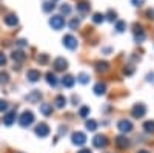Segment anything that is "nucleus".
<instances>
[{"mask_svg": "<svg viewBox=\"0 0 154 153\" xmlns=\"http://www.w3.org/2000/svg\"><path fill=\"white\" fill-rule=\"evenodd\" d=\"M11 59L14 62H17V63H22V62H25V59H26V54H25L22 49H16V51H12Z\"/></svg>", "mask_w": 154, "mask_h": 153, "instance_id": "12", "label": "nucleus"}, {"mask_svg": "<svg viewBox=\"0 0 154 153\" xmlns=\"http://www.w3.org/2000/svg\"><path fill=\"white\" fill-rule=\"evenodd\" d=\"M93 91H94V94H97V96L105 94V93H106V84H105V82H97V84L94 85V88H93Z\"/></svg>", "mask_w": 154, "mask_h": 153, "instance_id": "17", "label": "nucleus"}, {"mask_svg": "<svg viewBox=\"0 0 154 153\" xmlns=\"http://www.w3.org/2000/svg\"><path fill=\"white\" fill-rule=\"evenodd\" d=\"M9 82V74L6 71H0V85H6Z\"/></svg>", "mask_w": 154, "mask_h": 153, "instance_id": "27", "label": "nucleus"}, {"mask_svg": "<svg viewBox=\"0 0 154 153\" xmlns=\"http://www.w3.org/2000/svg\"><path fill=\"white\" fill-rule=\"evenodd\" d=\"M86 135L85 133H82V132H74L72 135H71V142H72V145H79V147H82V145H85L86 144Z\"/></svg>", "mask_w": 154, "mask_h": 153, "instance_id": "2", "label": "nucleus"}, {"mask_svg": "<svg viewBox=\"0 0 154 153\" xmlns=\"http://www.w3.org/2000/svg\"><path fill=\"white\" fill-rule=\"evenodd\" d=\"M93 145L96 148H105L108 145V138L105 135H96L93 138Z\"/></svg>", "mask_w": 154, "mask_h": 153, "instance_id": "5", "label": "nucleus"}, {"mask_svg": "<svg viewBox=\"0 0 154 153\" xmlns=\"http://www.w3.org/2000/svg\"><path fill=\"white\" fill-rule=\"evenodd\" d=\"M34 119H35V116H34V113L32 111H23L20 116H19V124H20V127L22 129H28L29 125H32L34 124Z\"/></svg>", "mask_w": 154, "mask_h": 153, "instance_id": "1", "label": "nucleus"}, {"mask_svg": "<svg viewBox=\"0 0 154 153\" xmlns=\"http://www.w3.org/2000/svg\"><path fill=\"white\" fill-rule=\"evenodd\" d=\"M48 60H49L48 54H40V56L37 57V62H38V63H42V65H45V63H48Z\"/></svg>", "mask_w": 154, "mask_h": 153, "instance_id": "34", "label": "nucleus"}, {"mask_svg": "<svg viewBox=\"0 0 154 153\" xmlns=\"http://www.w3.org/2000/svg\"><path fill=\"white\" fill-rule=\"evenodd\" d=\"M45 78H46V82H48V85H51V87H57V84H59V79H57V76H56L53 71H48V73L45 74Z\"/></svg>", "mask_w": 154, "mask_h": 153, "instance_id": "18", "label": "nucleus"}, {"mask_svg": "<svg viewBox=\"0 0 154 153\" xmlns=\"http://www.w3.org/2000/svg\"><path fill=\"white\" fill-rule=\"evenodd\" d=\"M77 153H93V151L89 150V148H82V150H79Z\"/></svg>", "mask_w": 154, "mask_h": 153, "instance_id": "43", "label": "nucleus"}, {"mask_svg": "<svg viewBox=\"0 0 154 153\" xmlns=\"http://www.w3.org/2000/svg\"><path fill=\"white\" fill-rule=\"evenodd\" d=\"M49 25H51L53 30L59 31V30H62L63 27H65V19H63L62 16H53L49 19Z\"/></svg>", "mask_w": 154, "mask_h": 153, "instance_id": "3", "label": "nucleus"}, {"mask_svg": "<svg viewBox=\"0 0 154 153\" xmlns=\"http://www.w3.org/2000/svg\"><path fill=\"white\" fill-rule=\"evenodd\" d=\"M79 25H80V20L79 19H72L69 22V28L71 30H77V28H79Z\"/></svg>", "mask_w": 154, "mask_h": 153, "instance_id": "36", "label": "nucleus"}, {"mask_svg": "<svg viewBox=\"0 0 154 153\" xmlns=\"http://www.w3.org/2000/svg\"><path fill=\"white\" fill-rule=\"evenodd\" d=\"M5 63H6V56L2 53V51H0V67H3Z\"/></svg>", "mask_w": 154, "mask_h": 153, "instance_id": "39", "label": "nucleus"}, {"mask_svg": "<svg viewBox=\"0 0 154 153\" xmlns=\"http://www.w3.org/2000/svg\"><path fill=\"white\" fill-rule=\"evenodd\" d=\"M40 78H42V74H40V71H38V70H28L26 71V79L29 82H32V84L37 82Z\"/></svg>", "mask_w": 154, "mask_h": 153, "instance_id": "14", "label": "nucleus"}, {"mask_svg": "<svg viewBox=\"0 0 154 153\" xmlns=\"http://www.w3.org/2000/svg\"><path fill=\"white\" fill-rule=\"evenodd\" d=\"M62 43H63V46L68 48V49H75V48H77V39H75L74 36H71V34L63 36Z\"/></svg>", "mask_w": 154, "mask_h": 153, "instance_id": "4", "label": "nucleus"}, {"mask_svg": "<svg viewBox=\"0 0 154 153\" xmlns=\"http://www.w3.org/2000/svg\"><path fill=\"white\" fill-rule=\"evenodd\" d=\"M117 129L122 133H130L133 130V124H131V121H128V119H120L117 122Z\"/></svg>", "mask_w": 154, "mask_h": 153, "instance_id": "8", "label": "nucleus"}, {"mask_svg": "<svg viewBox=\"0 0 154 153\" xmlns=\"http://www.w3.org/2000/svg\"><path fill=\"white\" fill-rule=\"evenodd\" d=\"M131 113H133V116H134L136 119L143 118V116H145V113H146V107H145L143 104H136V105L133 107Z\"/></svg>", "mask_w": 154, "mask_h": 153, "instance_id": "9", "label": "nucleus"}, {"mask_svg": "<svg viewBox=\"0 0 154 153\" xmlns=\"http://www.w3.org/2000/svg\"><path fill=\"white\" fill-rule=\"evenodd\" d=\"M59 129H60V130H59V135H65V133H66V127L62 125V127H59Z\"/></svg>", "mask_w": 154, "mask_h": 153, "instance_id": "42", "label": "nucleus"}, {"mask_svg": "<svg viewBox=\"0 0 154 153\" xmlns=\"http://www.w3.org/2000/svg\"><path fill=\"white\" fill-rule=\"evenodd\" d=\"M103 20H105V16L100 14V12H96V14L93 16V22H94V23H102Z\"/></svg>", "mask_w": 154, "mask_h": 153, "instance_id": "30", "label": "nucleus"}, {"mask_svg": "<svg viewBox=\"0 0 154 153\" xmlns=\"http://www.w3.org/2000/svg\"><path fill=\"white\" fill-rule=\"evenodd\" d=\"M3 22H5V25H8V27H16V25L19 23V19H17L16 14H8V16L3 17Z\"/></svg>", "mask_w": 154, "mask_h": 153, "instance_id": "19", "label": "nucleus"}, {"mask_svg": "<svg viewBox=\"0 0 154 153\" xmlns=\"http://www.w3.org/2000/svg\"><path fill=\"white\" fill-rule=\"evenodd\" d=\"M146 78H148V81H151V82H152V81H154V74L151 73V74H148V76H146Z\"/></svg>", "mask_w": 154, "mask_h": 153, "instance_id": "44", "label": "nucleus"}, {"mask_svg": "<svg viewBox=\"0 0 154 153\" xmlns=\"http://www.w3.org/2000/svg\"><path fill=\"white\" fill-rule=\"evenodd\" d=\"M139 153H149V151H148V150H140Z\"/></svg>", "mask_w": 154, "mask_h": 153, "instance_id": "45", "label": "nucleus"}, {"mask_svg": "<svg viewBox=\"0 0 154 153\" xmlns=\"http://www.w3.org/2000/svg\"><path fill=\"white\" fill-rule=\"evenodd\" d=\"M143 130L146 133H154V121H146L143 124Z\"/></svg>", "mask_w": 154, "mask_h": 153, "instance_id": "26", "label": "nucleus"}, {"mask_svg": "<svg viewBox=\"0 0 154 153\" xmlns=\"http://www.w3.org/2000/svg\"><path fill=\"white\" fill-rule=\"evenodd\" d=\"M131 3H133L134 6H142V5L145 3V0H131Z\"/></svg>", "mask_w": 154, "mask_h": 153, "instance_id": "40", "label": "nucleus"}, {"mask_svg": "<svg viewBox=\"0 0 154 153\" xmlns=\"http://www.w3.org/2000/svg\"><path fill=\"white\" fill-rule=\"evenodd\" d=\"M77 82L82 84V85H86L89 82V74L88 73H80L79 76H77Z\"/></svg>", "mask_w": 154, "mask_h": 153, "instance_id": "25", "label": "nucleus"}, {"mask_svg": "<svg viewBox=\"0 0 154 153\" xmlns=\"http://www.w3.org/2000/svg\"><path fill=\"white\" fill-rule=\"evenodd\" d=\"M125 28H126V23H125V22L119 20L117 23H116V31H117V33H123Z\"/></svg>", "mask_w": 154, "mask_h": 153, "instance_id": "31", "label": "nucleus"}, {"mask_svg": "<svg viewBox=\"0 0 154 153\" xmlns=\"http://www.w3.org/2000/svg\"><path fill=\"white\" fill-rule=\"evenodd\" d=\"M8 108H9V104H8V102L3 100V99H0V113H5Z\"/></svg>", "mask_w": 154, "mask_h": 153, "instance_id": "32", "label": "nucleus"}, {"mask_svg": "<svg viewBox=\"0 0 154 153\" xmlns=\"http://www.w3.org/2000/svg\"><path fill=\"white\" fill-rule=\"evenodd\" d=\"M34 133H35V136H38V138H46V136L49 135V127H48L45 122H40V124L35 125Z\"/></svg>", "mask_w": 154, "mask_h": 153, "instance_id": "6", "label": "nucleus"}, {"mask_svg": "<svg viewBox=\"0 0 154 153\" xmlns=\"http://www.w3.org/2000/svg\"><path fill=\"white\" fill-rule=\"evenodd\" d=\"M134 73V68L133 67H125L123 68V74H126V76H131Z\"/></svg>", "mask_w": 154, "mask_h": 153, "instance_id": "37", "label": "nucleus"}, {"mask_svg": "<svg viewBox=\"0 0 154 153\" xmlns=\"http://www.w3.org/2000/svg\"><path fill=\"white\" fill-rule=\"evenodd\" d=\"M42 99V91L40 90H32L31 93L26 94V100L29 104H37V102H40Z\"/></svg>", "mask_w": 154, "mask_h": 153, "instance_id": "10", "label": "nucleus"}, {"mask_svg": "<svg viewBox=\"0 0 154 153\" xmlns=\"http://www.w3.org/2000/svg\"><path fill=\"white\" fill-rule=\"evenodd\" d=\"M105 17H106V19H108L109 22H114L116 19H117V14H116V11H112V9H109V11H108V14H106Z\"/></svg>", "mask_w": 154, "mask_h": 153, "instance_id": "33", "label": "nucleus"}, {"mask_svg": "<svg viewBox=\"0 0 154 153\" xmlns=\"http://www.w3.org/2000/svg\"><path fill=\"white\" fill-rule=\"evenodd\" d=\"M79 116L83 118V119H86V118L89 116V107H86V105L80 107V110H79Z\"/></svg>", "mask_w": 154, "mask_h": 153, "instance_id": "28", "label": "nucleus"}, {"mask_svg": "<svg viewBox=\"0 0 154 153\" xmlns=\"http://www.w3.org/2000/svg\"><path fill=\"white\" fill-rule=\"evenodd\" d=\"M109 70V63L105 62V60H99L96 62V71L97 73H106Z\"/></svg>", "mask_w": 154, "mask_h": 153, "instance_id": "20", "label": "nucleus"}, {"mask_svg": "<svg viewBox=\"0 0 154 153\" xmlns=\"http://www.w3.org/2000/svg\"><path fill=\"white\" fill-rule=\"evenodd\" d=\"M66 97L65 96H62V94H59V96H56V99H54V107L56 108H63L66 105Z\"/></svg>", "mask_w": 154, "mask_h": 153, "instance_id": "21", "label": "nucleus"}, {"mask_svg": "<svg viewBox=\"0 0 154 153\" xmlns=\"http://www.w3.org/2000/svg\"><path fill=\"white\" fill-rule=\"evenodd\" d=\"M114 144L117 145L119 148H126L128 145H130V141H128V138H126V136L120 135V136H117V138L114 139Z\"/></svg>", "mask_w": 154, "mask_h": 153, "instance_id": "15", "label": "nucleus"}, {"mask_svg": "<svg viewBox=\"0 0 154 153\" xmlns=\"http://www.w3.org/2000/svg\"><path fill=\"white\" fill-rule=\"evenodd\" d=\"M134 40L139 43V42H143L145 40V31L140 25H134Z\"/></svg>", "mask_w": 154, "mask_h": 153, "instance_id": "11", "label": "nucleus"}, {"mask_svg": "<svg viewBox=\"0 0 154 153\" xmlns=\"http://www.w3.org/2000/svg\"><path fill=\"white\" fill-rule=\"evenodd\" d=\"M74 84H75V79H74V76H71V74H66V76L62 78V85L65 88H72Z\"/></svg>", "mask_w": 154, "mask_h": 153, "instance_id": "16", "label": "nucleus"}, {"mask_svg": "<svg viewBox=\"0 0 154 153\" xmlns=\"http://www.w3.org/2000/svg\"><path fill=\"white\" fill-rule=\"evenodd\" d=\"M60 12H62V14H65V16H68L69 12H71V6L66 5V3H65V5H62V6H60Z\"/></svg>", "mask_w": 154, "mask_h": 153, "instance_id": "35", "label": "nucleus"}, {"mask_svg": "<svg viewBox=\"0 0 154 153\" xmlns=\"http://www.w3.org/2000/svg\"><path fill=\"white\" fill-rule=\"evenodd\" d=\"M16 45H17V46H20V48H25V46L28 45V42L25 40V39H19V40L16 42Z\"/></svg>", "mask_w": 154, "mask_h": 153, "instance_id": "38", "label": "nucleus"}, {"mask_svg": "<svg viewBox=\"0 0 154 153\" xmlns=\"http://www.w3.org/2000/svg\"><path fill=\"white\" fill-rule=\"evenodd\" d=\"M16 118H17L16 111H8L5 116H3V124H5L6 127H11L12 124L16 122Z\"/></svg>", "mask_w": 154, "mask_h": 153, "instance_id": "13", "label": "nucleus"}, {"mask_svg": "<svg viewBox=\"0 0 154 153\" xmlns=\"http://www.w3.org/2000/svg\"><path fill=\"white\" fill-rule=\"evenodd\" d=\"M85 127H86L88 132H96V130H97V122H96L94 119H88V121L85 122Z\"/></svg>", "mask_w": 154, "mask_h": 153, "instance_id": "24", "label": "nucleus"}, {"mask_svg": "<svg viewBox=\"0 0 154 153\" xmlns=\"http://www.w3.org/2000/svg\"><path fill=\"white\" fill-rule=\"evenodd\" d=\"M146 17L151 19V20L154 19V9H146Z\"/></svg>", "mask_w": 154, "mask_h": 153, "instance_id": "41", "label": "nucleus"}, {"mask_svg": "<svg viewBox=\"0 0 154 153\" xmlns=\"http://www.w3.org/2000/svg\"><path fill=\"white\" fill-rule=\"evenodd\" d=\"M75 9L79 11L80 14H85V12L89 11V3H88V2H80V3L75 5Z\"/></svg>", "mask_w": 154, "mask_h": 153, "instance_id": "23", "label": "nucleus"}, {"mask_svg": "<svg viewBox=\"0 0 154 153\" xmlns=\"http://www.w3.org/2000/svg\"><path fill=\"white\" fill-rule=\"evenodd\" d=\"M53 67H54L56 71H65L68 68V60L65 57H57L53 62Z\"/></svg>", "mask_w": 154, "mask_h": 153, "instance_id": "7", "label": "nucleus"}, {"mask_svg": "<svg viewBox=\"0 0 154 153\" xmlns=\"http://www.w3.org/2000/svg\"><path fill=\"white\" fill-rule=\"evenodd\" d=\"M42 8H43V11H45V12H51V11H53V9L56 8V5H54V2H45Z\"/></svg>", "mask_w": 154, "mask_h": 153, "instance_id": "29", "label": "nucleus"}, {"mask_svg": "<svg viewBox=\"0 0 154 153\" xmlns=\"http://www.w3.org/2000/svg\"><path fill=\"white\" fill-rule=\"evenodd\" d=\"M40 113L43 114V116H49L51 113H53V105L51 104H46V102H43V104H40Z\"/></svg>", "mask_w": 154, "mask_h": 153, "instance_id": "22", "label": "nucleus"}]
</instances>
